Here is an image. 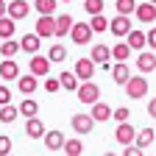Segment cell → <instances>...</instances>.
Returning a JSON list of instances; mask_svg holds the SVG:
<instances>
[{"label":"cell","mask_w":156,"mask_h":156,"mask_svg":"<svg viewBox=\"0 0 156 156\" xmlns=\"http://www.w3.org/2000/svg\"><path fill=\"white\" fill-rule=\"evenodd\" d=\"M112 117H114L117 123H126L128 117H131V109L128 106H117V109H112Z\"/></svg>","instance_id":"36"},{"label":"cell","mask_w":156,"mask_h":156,"mask_svg":"<svg viewBox=\"0 0 156 156\" xmlns=\"http://www.w3.org/2000/svg\"><path fill=\"white\" fill-rule=\"evenodd\" d=\"M112 78H114V84L126 87V84H128V78H131V67H128L126 62H117V64H112Z\"/></svg>","instance_id":"14"},{"label":"cell","mask_w":156,"mask_h":156,"mask_svg":"<svg viewBox=\"0 0 156 156\" xmlns=\"http://www.w3.org/2000/svg\"><path fill=\"white\" fill-rule=\"evenodd\" d=\"M114 140L120 142L123 148L126 145H134V140H136V128L126 120V123H117V128H114Z\"/></svg>","instance_id":"4"},{"label":"cell","mask_w":156,"mask_h":156,"mask_svg":"<svg viewBox=\"0 0 156 156\" xmlns=\"http://www.w3.org/2000/svg\"><path fill=\"white\" fill-rule=\"evenodd\" d=\"M70 126L75 128L78 136H84V134H89L95 128V120H92V114H75L73 120H70Z\"/></svg>","instance_id":"9"},{"label":"cell","mask_w":156,"mask_h":156,"mask_svg":"<svg viewBox=\"0 0 156 156\" xmlns=\"http://www.w3.org/2000/svg\"><path fill=\"white\" fill-rule=\"evenodd\" d=\"M126 42H128V48L131 50H145V45H148V39H145V34L142 31H128V36H126Z\"/></svg>","instance_id":"20"},{"label":"cell","mask_w":156,"mask_h":156,"mask_svg":"<svg viewBox=\"0 0 156 156\" xmlns=\"http://www.w3.org/2000/svg\"><path fill=\"white\" fill-rule=\"evenodd\" d=\"M64 140H67V136L58 131V128L45 131V136H42V142H45V148H48V151H62V148H64Z\"/></svg>","instance_id":"11"},{"label":"cell","mask_w":156,"mask_h":156,"mask_svg":"<svg viewBox=\"0 0 156 156\" xmlns=\"http://www.w3.org/2000/svg\"><path fill=\"white\" fill-rule=\"evenodd\" d=\"M109 31H112L117 39L128 36V31H131V17H128V14H117L112 23H109Z\"/></svg>","instance_id":"5"},{"label":"cell","mask_w":156,"mask_h":156,"mask_svg":"<svg viewBox=\"0 0 156 156\" xmlns=\"http://www.w3.org/2000/svg\"><path fill=\"white\" fill-rule=\"evenodd\" d=\"M25 134L31 136V140H42V136H45V123L39 120V117H28V123H25Z\"/></svg>","instance_id":"18"},{"label":"cell","mask_w":156,"mask_h":156,"mask_svg":"<svg viewBox=\"0 0 156 156\" xmlns=\"http://www.w3.org/2000/svg\"><path fill=\"white\" fill-rule=\"evenodd\" d=\"M134 17L140 20V23H145V25H151L153 20H156V6L153 3H136V9H134Z\"/></svg>","instance_id":"10"},{"label":"cell","mask_w":156,"mask_h":156,"mask_svg":"<svg viewBox=\"0 0 156 156\" xmlns=\"http://www.w3.org/2000/svg\"><path fill=\"white\" fill-rule=\"evenodd\" d=\"M14 31H17V20H11L9 14L0 17V39H11Z\"/></svg>","instance_id":"24"},{"label":"cell","mask_w":156,"mask_h":156,"mask_svg":"<svg viewBox=\"0 0 156 156\" xmlns=\"http://www.w3.org/2000/svg\"><path fill=\"white\" fill-rule=\"evenodd\" d=\"M148 81H145V75H131L128 78V84H126V95L131 98V101H140V98L148 95Z\"/></svg>","instance_id":"1"},{"label":"cell","mask_w":156,"mask_h":156,"mask_svg":"<svg viewBox=\"0 0 156 156\" xmlns=\"http://www.w3.org/2000/svg\"><path fill=\"white\" fill-rule=\"evenodd\" d=\"M58 84H62V89L75 92V89H78V75H75V73H62V75H58Z\"/></svg>","instance_id":"30"},{"label":"cell","mask_w":156,"mask_h":156,"mask_svg":"<svg viewBox=\"0 0 156 156\" xmlns=\"http://www.w3.org/2000/svg\"><path fill=\"white\" fill-rule=\"evenodd\" d=\"M153 140H156V128H140V131H136V140H134V145L145 151V148H148Z\"/></svg>","instance_id":"21"},{"label":"cell","mask_w":156,"mask_h":156,"mask_svg":"<svg viewBox=\"0 0 156 156\" xmlns=\"http://www.w3.org/2000/svg\"><path fill=\"white\" fill-rule=\"evenodd\" d=\"M128 56H131V48H128V42H117V45L112 48V58H114V62H126Z\"/></svg>","instance_id":"29"},{"label":"cell","mask_w":156,"mask_h":156,"mask_svg":"<svg viewBox=\"0 0 156 156\" xmlns=\"http://www.w3.org/2000/svg\"><path fill=\"white\" fill-rule=\"evenodd\" d=\"M67 156H81L84 153V145H81V140H64V148H62Z\"/></svg>","instance_id":"31"},{"label":"cell","mask_w":156,"mask_h":156,"mask_svg":"<svg viewBox=\"0 0 156 156\" xmlns=\"http://www.w3.org/2000/svg\"><path fill=\"white\" fill-rule=\"evenodd\" d=\"M17 87H20V92H23V95H34V92H36V87H39V78H36L34 73L20 75V78H17Z\"/></svg>","instance_id":"16"},{"label":"cell","mask_w":156,"mask_h":156,"mask_svg":"<svg viewBox=\"0 0 156 156\" xmlns=\"http://www.w3.org/2000/svg\"><path fill=\"white\" fill-rule=\"evenodd\" d=\"M136 70H140L142 75L153 73V70H156V56H153V53H145V50H140V56H136Z\"/></svg>","instance_id":"15"},{"label":"cell","mask_w":156,"mask_h":156,"mask_svg":"<svg viewBox=\"0 0 156 156\" xmlns=\"http://www.w3.org/2000/svg\"><path fill=\"white\" fill-rule=\"evenodd\" d=\"M78 101H81L84 106H92L95 101H101V87L92 84V81H84V84H78Z\"/></svg>","instance_id":"2"},{"label":"cell","mask_w":156,"mask_h":156,"mask_svg":"<svg viewBox=\"0 0 156 156\" xmlns=\"http://www.w3.org/2000/svg\"><path fill=\"white\" fill-rule=\"evenodd\" d=\"M6 103H11V92L6 84H0V106H6Z\"/></svg>","instance_id":"39"},{"label":"cell","mask_w":156,"mask_h":156,"mask_svg":"<svg viewBox=\"0 0 156 156\" xmlns=\"http://www.w3.org/2000/svg\"><path fill=\"white\" fill-rule=\"evenodd\" d=\"M73 73L78 75V81H92V75H95V62L92 58H78Z\"/></svg>","instance_id":"8"},{"label":"cell","mask_w":156,"mask_h":156,"mask_svg":"<svg viewBox=\"0 0 156 156\" xmlns=\"http://www.w3.org/2000/svg\"><path fill=\"white\" fill-rule=\"evenodd\" d=\"M50 95H56L58 89H62V84H58V78H53V75H45V84H42Z\"/></svg>","instance_id":"37"},{"label":"cell","mask_w":156,"mask_h":156,"mask_svg":"<svg viewBox=\"0 0 156 156\" xmlns=\"http://www.w3.org/2000/svg\"><path fill=\"white\" fill-rule=\"evenodd\" d=\"M11 153V136L0 134V156H9Z\"/></svg>","instance_id":"38"},{"label":"cell","mask_w":156,"mask_h":156,"mask_svg":"<svg viewBox=\"0 0 156 156\" xmlns=\"http://www.w3.org/2000/svg\"><path fill=\"white\" fill-rule=\"evenodd\" d=\"M62 3H70V0H62Z\"/></svg>","instance_id":"46"},{"label":"cell","mask_w":156,"mask_h":156,"mask_svg":"<svg viewBox=\"0 0 156 156\" xmlns=\"http://www.w3.org/2000/svg\"><path fill=\"white\" fill-rule=\"evenodd\" d=\"M28 70H31L36 78H45V75L50 73V58H48V56L34 53V56H31V62H28Z\"/></svg>","instance_id":"6"},{"label":"cell","mask_w":156,"mask_h":156,"mask_svg":"<svg viewBox=\"0 0 156 156\" xmlns=\"http://www.w3.org/2000/svg\"><path fill=\"white\" fill-rule=\"evenodd\" d=\"M34 9L39 14H56V0H34Z\"/></svg>","instance_id":"33"},{"label":"cell","mask_w":156,"mask_h":156,"mask_svg":"<svg viewBox=\"0 0 156 156\" xmlns=\"http://www.w3.org/2000/svg\"><path fill=\"white\" fill-rule=\"evenodd\" d=\"M103 156H117V153H112V151H109V153H103Z\"/></svg>","instance_id":"44"},{"label":"cell","mask_w":156,"mask_h":156,"mask_svg":"<svg viewBox=\"0 0 156 156\" xmlns=\"http://www.w3.org/2000/svg\"><path fill=\"white\" fill-rule=\"evenodd\" d=\"M20 50H23V48H20L17 39H3V45H0V56H3V58H14Z\"/></svg>","instance_id":"25"},{"label":"cell","mask_w":156,"mask_h":156,"mask_svg":"<svg viewBox=\"0 0 156 156\" xmlns=\"http://www.w3.org/2000/svg\"><path fill=\"white\" fill-rule=\"evenodd\" d=\"M6 14H9L11 20H25V17L31 14V3H25V0H11L9 9H6Z\"/></svg>","instance_id":"12"},{"label":"cell","mask_w":156,"mask_h":156,"mask_svg":"<svg viewBox=\"0 0 156 156\" xmlns=\"http://www.w3.org/2000/svg\"><path fill=\"white\" fill-rule=\"evenodd\" d=\"M17 109H20V114H23V117H36V112H39V103H36L34 98L28 95L25 101H23V103L17 106Z\"/></svg>","instance_id":"27"},{"label":"cell","mask_w":156,"mask_h":156,"mask_svg":"<svg viewBox=\"0 0 156 156\" xmlns=\"http://www.w3.org/2000/svg\"><path fill=\"white\" fill-rule=\"evenodd\" d=\"M48 58H50V64H53V62H56V64L64 62V58H67V48H64V45H53V48L48 50Z\"/></svg>","instance_id":"32"},{"label":"cell","mask_w":156,"mask_h":156,"mask_svg":"<svg viewBox=\"0 0 156 156\" xmlns=\"http://www.w3.org/2000/svg\"><path fill=\"white\" fill-rule=\"evenodd\" d=\"M89 114H92L95 123H106V120H112V106H106L103 101H95L92 109H89Z\"/></svg>","instance_id":"13"},{"label":"cell","mask_w":156,"mask_h":156,"mask_svg":"<svg viewBox=\"0 0 156 156\" xmlns=\"http://www.w3.org/2000/svg\"><path fill=\"white\" fill-rule=\"evenodd\" d=\"M36 34L42 36V39L56 36V17L53 14H42V17L36 20Z\"/></svg>","instance_id":"7"},{"label":"cell","mask_w":156,"mask_h":156,"mask_svg":"<svg viewBox=\"0 0 156 156\" xmlns=\"http://www.w3.org/2000/svg\"><path fill=\"white\" fill-rule=\"evenodd\" d=\"M0 78H3V81H17V78H20V67H17L14 58L0 62Z\"/></svg>","instance_id":"17"},{"label":"cell","mask_w":156,"mask_h":156,"mask_svg":"<svg viewBox=\"0 0 156 156\" xmlns=\"http://www.w3.org/2000/svg\"><path fill=\"white\" fill-rule=\"evenodd\" d=\"M114 9H117V14H134L136 0H114Z\"/></svg>","instance_id":"34"},{"label":"cell","mask_w":156,"mask_h":156,"mask_svg":"<svg viewBox=\"0 0 156 156\" xmlns=\"http://www.w3.org/2000/svg\"><path fill=\"white\" fill-rule=\"evenodd\" d=\"M145 39H148V48H151V50H156V28H151V31L145 34Z\"/></svg>","instance_id":"41"},{"label":"cell","mask_w":156,"mask_h":156,"mask_svg":"<svg viewBox=\"0 0 156 156\" xmlns=\"http://www.w3.org/2000/svg\"><path fill=\"white\" fill-rule=\"evenodd\" d=\"M89 58H92L95 64H103V62H109V58H112V48H106V45H92Z\"/></svg>","instance_id":"23"},{"label":"cell","mask_w":156,"mask_h":156,"mask_svg":"<svg viewBox=\"0 0 156 156\" xmlns=\"http://www.w3.org/2000/svg\"><path fill=\"white\" fill-rule=\"evenodd\" d=\"M73 17L70 14H56V36H70Z\"/></svg>","instance_id":"22"},{"label":"cell","mask_w":156,"mask_h":156,"mask_svg":"<svg viewBox=\"0 0 156 156\" xmlns=\"http://www.w3.org/2000/svg\"><path fill=\"white\" fill-rule=\"evenodd\" d=\"M123 156H145V153H142V148H136V145H126Z\"/></svg>","instance_id":"40"},{"label":"cell","mask_w":156,"mask_h":156,"mask_svg":"<svg viewBox=\"0 0 156 156\" xmlns=\"http://www.w3.org/2000/svg\"><path fill=\"white\" fill-rule=\"evenodd\" d=\"M70 39H73L75 45H89L92 42V28H89V23H73Z\"/></svg>","instance_id":"3"},{"label":"cell","mask_w":156,"mask_h":156,"mask_svg":"<svg viewBox=\"0 0 156 156\" xmlns=\"http://www.w3.org/2000/svg\"><path fill=\"white\" fill-rule=\"evenodd\" d=\"M148 114L156 117V98H151V103H148Z\"/></svg>","instance_id":"42"},{"label":"cell","mask_w":156,"mask_h":156,"mask_svg":"<svg viewBox=\"0 0 156 156\" xmlns=\"http://www.w3.org/2000/svg\"><path fill=\"white\" fill-rule=\"evenodd\" d=\"M89 28H92V34H103V31H109V20H106L103 14H92Z\"/></svg>","instance_id":"28"},{"label":"cell","mask_w":156,"mask_h":156,"mask_svg":"<svg viewBox=\"0 0 156 156\" xmlns=\"http://www.w3.org/2000/svg\"><path fill=\"white\" fill-rule=\"evenodd\" d=\"M39 45H42V36H39L36 31H34V34H25L23 39H20V48H23L25 53H31V56L39 50Z\"/></svg>","instance_id":"19"},{"label":"cell","mask_w":156,"mask_h":156,"mask_svg":"<svg viewBox=\"0 0 156 156\" xmlns=\"http://www.w3.org/2000/svg\"><path fill=\"white\" fill-rule=\"evenodd\" d=\"M20 117V109L17 106H11V103H6V106H0V123H6V126H11L14 120Z\"/></svg>","instance_id":"26"},{"label":"cell","mask_w":156,"mask_h":156,"mask_svg":"<svg viewBox=\"0 0 156 156\" xmlns=\"http://www.w3.org/2000/svg\"><path fill=\"white\" fill-rule=\"evenodd\" d=\"M6 9H9V3H6V0H0V17H6Z\"/></svg>","instance_id":"43"},{"label":"cell","mask_w":156,"mask_h":156,"mask_svg":"<svg viewBox=\"0 0 156 156\" xmlns=\"http://www.w3.org/2000/svg\"><path fill=\"white\" fill-rule=\"evenodd\" d=\"M148 3H153V6H156V0H148Z\"/></svg>","instance_id":"45"},{"label":"cell","mask_w":156,"mask_h":156,"mask_svg":"<svg viewBox=\"0 0 156 156\" xmlns=\"http://www.w3.org/2000/svg\"><path fill=\"white\" fill-rule=\"evenodd\" d=\"M84 11L92 14H103V0H84Z\"/></svg>","instance_id":"35"}]
</instances>
